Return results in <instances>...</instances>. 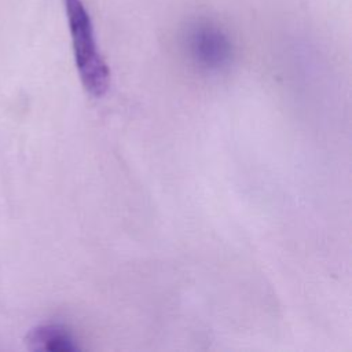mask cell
<instances>
[{"label":"cell","instance_id":"2","mask_svg":"<svg viewBox=\"0 0 352 352\" xmlns=\"http://www.w3.org/2000/svg\"><path fill=\"white\" fill-rule=\"evenodd\" d=\"M188 48L194 62L209 72H219L227 67L231 59V45L227 37L210 26H201L192 30Z\"/></svg>","mask_w":352,"mask_h":352},{"label":"cell","instance_id":"3","mask_svg":"<svg viewBox=\"0 0 352 352\" xmlns=\"http://www.w3.org/2000/svg\"><path fill=\"white\" fill-rule=\"evenodd\" d=\"M26 345L36 352H76L80 346L72 333L60 324H40L26 337Z\"/></svg>","mask_w":352,"mask_h":352},{"label":"cell","instance_id":"1","mask_svg":"<svg viewBox=\"0 0 352 352\" xmlns=\"http://www.w3.org/2000/svg\"><path fill=\"white\" fill-rule=\"evenodd\" d=\"M76 67L82 87L94 98L109 89L110 72L99 51L94 23L82 0H63Z\"/></svg>","mask_w":352,"mask_h":352}]
</instances>
